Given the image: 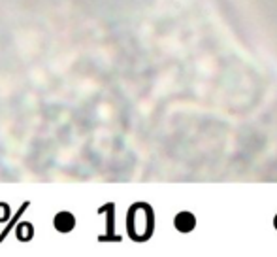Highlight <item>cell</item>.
Instances as JSON below:
<instances>
[{"label": "cell", "instance_id": "6da1fadb", "mask_svg": "<svg viewBox=\"0 0 277 257\" xmlns=\"http://www.w3.org/2000/svg\"><path fill=\"white\" fill-rule=\"evenodd\" d=\"M55 229L59 231V233H70L74 227H76V218H74V214L70 212H60L55 216Z\"/></svg>", "mask_w": 277, "mask_h": 257}, {"label": "cell", "instance_id": "7a4b0ae2", "mask_svg": "<svg viewBox=\"0 0 277 257\" xmlns=\"http://www.w3.org/2000/svg\"><path fill=\"white\" fill-rule=\"evenodd\" d=\"M176 227L179 229L181 233H187V231H191L194 227V218L191 214H179L176 218Z\"/></svg>", "mask_w": 277, "mask_h": 257}, {"label": "cell", "instance_id": "3957f363", "mask_svg": "<svg viewBox=\"0 0 277 257\" xmlns=\"http://www.w3.org/2000/svg\"><path fill=\"white\" fill-rule=\"evenodd\" d=\"M32 231H34V227H32L30 223H21L15 233H17V238L25 242V240H30V238H32Z\"/></svg>", "mask_w": 277, "mask_h": 257}, {"label": "cell", "instance_id": "277c9868", "mask_svg": "<svg viewBox=\"0 0 277 257\" xmlns=\"http://www.w3.org/2000/svg\"><path fill=\"white\" fill-rule=\"evenodd\" d=\"M28 206H30V202H25L23 206H21V208L17 210V214H15V218H13L12 220V223H10V225H8V227H6V229H4V231H2V234H0V242H2V240H4V238H6V236H8V234L12 233V227L13 225H15V221L19 220V218H21V216H23V212L26 208H28Z\"/></svg>", "mask_w": 277, "mask_h": 257}, {"label": "cell", "instance_id": "5b68a950", "mask_svg": "<svg viewBox=\"0 0 277 257\" xmlns=\"http://www.w3.org/2000/svg\"><path fill=\"white\" fill-rule=\"evenodd\" d=\"M8 216H10L8 204H6V202H0V221H6L8 220Z\"/></svg>", "mask_w": 277, "mask_h": 257}, {"label": "cell", "instance_id": "8992f818", "mask_svg": "<svg viewBox=\"0 0 277 257\" xmlns=\"http://www.w3.org/2000/svg\"><path fill=\"white\" fill-rule=\"evenodd\" d=\"M274 223H276V229H277V218H276V221H274Z\"/></svg>", "mask_w": 277, "mask_h": 257}]
</instances>
